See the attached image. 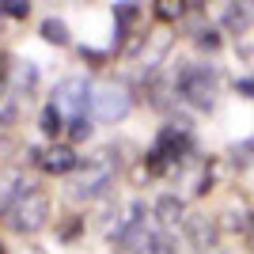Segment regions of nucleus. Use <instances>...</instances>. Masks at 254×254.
<instances>
[{"label": "nucleus", "instance_id": "6", "mask_svg": "<svg viewBox=\"0 0 254 254\" xmlns=\"http://www.w3.org/2000/svg\"><path fill=\"white\" fill-rule=\"evenodd\" d=\"M27 152H31V163H38L46 175H68L80 163L72 144H50V148H27Z\"/></svg>", "mask_w": 254, "mask_h": 254}, {"label": "nucleus", "instance_id": "30", "mask_svg": "<svg viewBox=\"0 0 254 254\" xmlns=\"http://www.w3.org/2000/svg\"><path fill=\"white\" fill-rule=\"evenodd\" d=\"M251 247H254V235H251Z\"/></svg>", "mask_w": 254, "mask_h": 254}, {"label": "nucleus", "instance_id": "9", "mask_svg": "<svg viewBox=\"0 0 254 254\" xmlns=\"http://www.w3.org/2000/svg\"><path fill=\"white\" fill-rule=\"evenodd\" d=\"M224 27L228 31H251L254 27V0H235V4H228L224 8Z\"/></svg>", "mask_w": 254, "mask_h": 254}, {"label": "nucleus", "instance_id": "18", "mask_svg": "<svg viewBox=\"0 0 254 254\" xmlns=\"http://www.w3.org/2000/svg\"><path fill=\"white\" fill-rule=\"evenodd\" d=\"M38 126H42V133H46V137H57V133H61V129H64V114H61V110H57V106H46V110H42V118H38Z\"/></svg>", "mask_w": 254, "mask_h": 254}, {"label": "nucleus", "instance_id": "15", "mask_svg": "<svg viewBox=\"0 0 254 254\" xmlns=\"http://www.w3.org/2000/svg\"><path fill=\"white\" fill-rule=\"evenodd\" d=\"M38 31H42V38L50 46H68V23H64V19H53V15H50V19H42Z\"/></svg>", "mask_w": 254, "mask_h": 254}, {"label": "nucleus", "instance_id": "23", "mask_svg": "<svg viewBox=\"0 0 254 254\" xmlns=\"http://www.w3.org/2000/svg\"><path fill=\"white\" fill-rule=\"evenodd\" d=\"M4 15H11V19H27V15H31V4L11 0V4H4Z\"/></svg>", "mask_w": 254, "mask_h": 254}, {"label": "nucleus", "instance_id": "22", "mask_svg": "<svg viewBox=\"0 0 254 254\" xmlns=\"http://www.w3.org/2000/svg\"><path fill=\"white\" fill-rule=\"evenodd\" d=\"M68 137H72L76 144H80V140H87V137H91V122H87V118H72V126H68Z\"/></svg>", "mask_w": 254, "mask_h": 254}, {"label": "nucleus", "instance_id": "16", "mask_svg": "<svg viewBox=\"0 0 254 254\" xmlns=\"http://www.w3.org/2000/svg\"><path fill=\"white\" fill-rule=\"evenodd\" d=\"M152 11H156L159 23H179L182 15H186V4H182V0H159Z\"/></svg>", "mask_w": 254, "mask_h": 254}, {"label": "nucleus", "instance_id": "1", "mask_svg": "<svg viewBox=\"0 0 254 254\" xmlns=\"http://www.w3.org/2000/svg\"><path fill=\"white\" fill-rule=\"evenodd\" d=\"M8 224H11V232H19V235L42 232L46 224H50V197L42 190L19 193V201L8 209Z\"/></svg>", "mask_w": 254, "mask_h": 254}, {"label": "nucleus", "instance_id": "5", "mask_svg": "<svg viewBox=\"0 0 254 254\" xmlns=\"http://www.w3.org/2000/svg\"><path fill=\"white\" fill-rule=\"evenodd\" d=\"M156 148L163 152L171 163H175V159H190V152H193V137H190V129H186V122H171V126L159 129Z\"/></svg>", "mask_w": 254, "mask_h": 254}, {"label": "nucleus", "instance_id": "29", "mask_svg": "<svg viewBox=\"0 0 254 254\" xmlns=\"http://www.w3.org/2000/svg\"><path fill=\"white\" fill-rule=\"evenodd\" d=\"M0 254H4V243H0Z\"/></svg>", "mask_w": 254, "mask_h": 254}, {"label": "nucleus", "instance_id": "4", "mask_svg": "<svg viewBox=\"0 0 254 254\" xmlns=\"http://www.w3.org/2000/svg\"><path fill=\"white\" fill-rule=\"evenodd\" d=\"M87 91H91V87H87L84 76H68V80H61L57 91H53V106L68 118H87V106H91V95H87Z\"/></svg>", "mask_w": 254, "mask_h": 254}, {"label": "nucleus", "instance_id": "27", "mask_svg": "<svg viewBox=\"0 0 254 254\" xmlns=\"http://www.w3.org/2000/svg\"><path fill=\"white\" fill-rule=\"evenodd\" d=\"M11 68H15V57H11V53H0V80H11Z\"/></svg>", "mask_w": 254, "mask_h": 254}, {"label": "nucleus", "instance_id": "8", "mask_svg": "<svg viewBox=\"0 0 254 254\" xmlns=\"http://www.w3.org/2000/svg\"><path fill=\"white\" fill-rule=\"evenodd\" d=\"M171 42H175V34H171L167 27H156V31H148V42H144V50H140V61L148 64V68H156L159 57L171 50Z\"/></svg>", "mask_w": 254, "mask_h": 254}, {"label": "nucleus", "instance_id": "25", "mask_svg": "<svg viewBox=\"0 0 254 254\" xmlns=\"http://www.w3.org/2000/svg\"><path fill=\"white\" fill-rule=\"evenodd\" d=\"M197 42H201L205 50H216V46H220V34L212 31V27H201V34H197Z\"/></svg>", "mask_w": 254, "mask_h": 254}, {"label": "nucleus", "instance_id": "24", "mask_svg": "<svg viewBox=\"0 0 254 254\" xmlns=\"http://www.w3.org/2000/svg\"><path fill=\"white\" fill-rule=\"evenodd\" d=\"M80 61H87V64H103V61H106V53L95 50V46H80Z\"/></svg>", "mask_w": 254, "mask_h": 254}, {"label": "nucleus", "instance_id": "14", "mask_svg": "<svg viewBox=\"0 0 254 254\" xmlns=\"http://www.w3.org/2000/svg\"><path fill=\"white\" fill-rule=\"evenodd\" d=\"M137 254H175V243H171V235H163V232H148L140 239Z\"/></svg>", "mask_w": 254, "mask_h": 254}, {"label": "nucleus", "instance_id": "21", "mask_svg": "<svg viewBox=\"0 0 254 254\" xmlns=\"http://www.w3.org/2000/svg\"><path fill=\"white\" fill-rule=\"evenodd\" d=\"M232 159L239 163V167L254 163V140H243V144H235V148H232Z\"/></svg>", "mask_w": 254, "mask_h": 254}, {"label": "nucleus", "instance_id": "17", "mask_svg": "<svg viewBox=\"0 0 254 254\" xmlns=\"http://www.w3.org/2000/svg\"><path fill=\"white\" fill-rule=\"evenodd\" d=\"M140 19V8L137 4H114V23H118V38L133 27V23Z\"/></svg>", "mask_w": 254, "mask_h": 254}, {"label": "nucleus", "instance_id": "19", "mask_svg": "<svg viewBox=\"0 0 254 254\" xmlns=\"http://www.w3.org/2000/svg\"><path fill=\"white\" fill-rule=\"evenodd\" d=\"M19 118V103H15V91H0V126H11Z\"/></svg>", "mask_w": 254, "mask_h": 254}, {"label": "nucleus", "instance_id": "28", "mask_svg": "<svg viewBox=\"0 0 254 254\" xmlns=\"http://www.w3.org/2000/svg\"><path fill=\"white\" fill-rule=\"evenodd\" d=\"M61 235H64V239H76V235H80V216H72V220H64Z\"/></svg>", "mask_w": 254, "mask_h": 254}, {"label": "nucleus", "instance_id": "10", "mask_svg": "<svg viewBox=\"0 0 254 254\" xmlns=\"http://www.w3.org/2000/svg\"><path fill=\"white\" fill-rule=\"evenodd\" d=\"M152 212H156L159 224H182V220H186V205H182L179 193H163V197H156Z\"/></svg>", "mask_w": 254, "mask_h": 254}, {"label": "nucleus", "instance_id": "11", "mask_svg": "<svg viewBox=\"0 0 254 254\" xmlns=\"http://www.w3.org/2000/svg\"><path fill=\"white\" fill-rule=\"evenodd\" d=\"M220 228L224 232H251L254 228V212L247 205H228L220 212Z\"/></svg>", "mask_w": 254, "mask_h": 254}, {"label": "nucleus", "instance_id": "26", "mask_svg": "<svg viewBox=\"0 0 254 254\" xmlns=\"http://www.w3.org/2000/svg\"><path fill=\"white\" fill-rule=\"evenodd\" d=\"M235 91H239L243 99H254V72L251 76H239V80H235Z\"/></svg>", "mask_w": 254, "mask_h": 254}, {"label": "nucleus", "instance_id": "13", "mask_svg": "<svg viewBox=\"0 0 254 254\" xmlns=\"http://www.w3.org/2000/svg\"><path fill=\"white\" fill-rule=\"evenodd\" d=\"M11 91L19 95V91H31L34 84H38V68H34L31 61H15V68H11Z\"/></svg>", "mask_w": 254, "mask_h": 254}, {"label": "nucleus", "instance_id": "12", "mask_svg": "<svg viewBox=\"0 0 254 254\" xmlns=\"http://www.w3.org/2000/svg\"><path fill=\"white\" fill-rule=\"evenodd\" d=\"M182 228H186V235H190L193 247H212V224H209V216H186Z\"/></svg>", "mask_w": 254, "mask_h": 254}, {"label": "nucleus", "instance_id": "7", "mask_svg": "<svg viewBox=\"0 0 254 254\" xmlns=\"http://www.w3.org/2000/svg\"><path fill=\"white\" fill-rule=\"evenodd\" d=\"M129 114V91L118 84H106L95 91V118L99 122H122Z\"/></svg>", "mask_w": 254, "mask_h": 254}, {"label": "nucleus", "instance_id": "3", "mask_svg": "<svg viewBox=\"0 0 254 254\" xmlns=\"http://www.w3.org/2000/svg\"><path fill=\"white\" fill-rule=\"evenodd\" d=\"M114 171H118L114 148L95 152V156L84 163V171H80V186H76V193H80V197H95V193H103L106 186H110V179H114Z\"/></svg>", "mask_w": 254, "mask_h": 254}, {"label": "nucleus", "instance_id": "20", "mask_svg": "<svg viewBox=\"0 0 254 254\" xmlns=\"http://www.w3.org/2000/svg\"><path fill=\"white\" fill-rule=\"evenodd\" d=\"M144 167H148V175H163V171L171 167V159L159 148H152V152H144Z\"/></svg>", "mask_w": 254, "mask_h": 254}, {"label": "nucleus", "instance_id": "2", "mask_svg": "<svg viewBox=\"0 0 254 254\" xmlns=\"http://www.w3.org/2000/svg\"><path fill=\"white\" fill-rule=\"evenodd\" d=\"M179 95L197 110H212V103H216V72L209 64H190L179 76Z\"/></svg>", "mask_w": 254, "mask_h": 254}]
</instances>
